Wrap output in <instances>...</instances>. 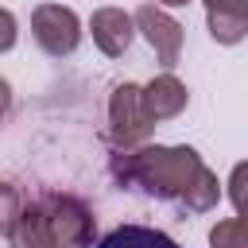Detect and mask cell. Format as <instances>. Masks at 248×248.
<instances>
[{
    "instance_id": "cell-1",
    "label": "cell",
    "mask_w": 248,
    "mask_h": 248,
    "mask_svg": "<svg viewBox=\"0 0 248 248\" xmlns=\"http://www.w3.org/2000/svg\"><path fill=\"white\" fill-rule=\"evenodd\" d=\"M202 167L205 163L194 147H163V143L132 147L112 159V174L124 186H136V190L163 198V202H182V194L202 174Z\"/></svg>"
},
{
    "instance_id": "cell-2",
    "label": "cell",
    "mask_w": 248,
    "mask_h": 248,
    "mask_svg": "<svg viewBox=\"0 0 248 248\" xmlns=\"http://www.w3.org/2000/svg\"><path fill=\"white\" fill-rule=\"evenodd\" d=\"M155 132V120L143 105V85L136 81H120L108 97V140L116 151H132L143 147V140Z\"/></svg>"
},
{
    "instance_id": "cell-3",
    "label": "cell",
    "mask_w": 248,
    "mask_h": 248,
    "mask_svg": "<svg viewBox=\"0 0 248 248\" xmlns=\"http://www.w3.org/2000/svg\"><path fill=\"white\" fill-rule=\"evenodd\" d=\"M4 236L12 248H58L43 198H27V205H19L16 186H4Z\"/></svg>"
},
{
    "instance_id": "cell-4",
    "label": "cell",
    "mask_w": 248,
    "mask_h": 248,
    "mask_svg": "<svg viewBox=\"0 0 248 248\" xmlns=\"http://www.w3.org/2000/svg\"><path fill=\"white\" fill-rule=\"evenodd\" d=\"M31 39L50 58H70L81 43V19L66 4H39L31 12Z\"/></svg>"
},
{
    "instance_id": "cell-5",
    "label": "cell",
    "mask_w": 248,
    "mask_h": 248,
    "mask_svg": "<svg viewBox=\"0 0 248 248\" xmlns=\"http://www.w3.org/2000/svg\"><path fill=\"white\" fill-rule=\"evenodd\" d=\"M43 205L50 213V229H54V244L58 248H93L97 217L81 198H74V194H43Z\"/></svg>"
},
{
    "instance_id": "cell-6",
    "label": "cell",
    "mask_w": 248,
    "mask_h": 248,
    "mask_svg": "<svg viewBox=\"0 0 248 248\" xmlns=\"http://www.w3.org/2000/svg\"><path fill=\"white\" fill-rule=\"evenodd\" d=\"M136 27L147 39V46L155 50L159 66L163 70H174L178 66V54H182V23L163 4H140L136 8Z\"/></svg>"
},
{
    "instance_id": "cell-7",
    "label": "cell",
    "mask_w": 248,
    "mask_h": 248,
    "mask_svg": "<svg viewBox=\"0 0 248 248\" xmlns=\"http://www.w3.org/2000/svg\"><path fill=\"white\" fill-rule=\"evenodd\" d=\"M89 31H93V43L101 46V54L120 58L132 46L140 27H136V16H128L124 8H97L89 16Z\"/></svg>"
},
{
    "instance_id": "cell-8",
    "label": "cell",
    "mask_w": 248,
    "mask_h": 248,
    "mask_svg": "<svg viewBox=\"0 0 248 248\" xmlns=\"http://www.w3.org/2000/svg\"><path fill=\"white\" fill-rule=\"evenodd\" d=\"M205 27L213 43L236 46L248 35V0H205Z\"/></svg>"
},
{
    "instance_id": "cell-9",
    "label": "cell",
    "mask_w": 248,
    "mask_h": 248,
    "mask_svg": "<svg viewBox=\"0 0 248 248\" xmlns=\"http://www.w3.org/2000/svg\"><path fill=\"white\" fill-rule=\"evenodd\" d=\"M186 101H190V93H186V85H182L170 70H163L159 78H151V81L143 85V105H147V112H151L155 124H159V120H174V116L186 108Z\"/></svg>"
},
{
    "instance_id": "cell-10",
    "label": "cell",
    "mask_w": 248,
    "mask_h": 248,
    "mask_svg": "<svg viewBox=\"0 0 248 248\" xmlns=\"http://www.w3.org/2000/svg\"><path fill=\"white\" fill-rule=\"evenodd\" d=\"M93 248H182V244L174 236H167L163 229H151V225H116Z\"/></svg>"
},
{
    "instance_id": "cell-11",
    "label": "cell",
    "mask_w": 248,
    "mask_h": 248,
    "mask_svg": "<svg viewBox=\"0 0 248 248\" xmlns=\"http://www.w3.org/2000/svg\"><path fill=\"white\" fill-rule=\"evenodd\" d=\"M217 198H221V182H217V174L209 170V167H202V174L190 182V190L182 194V209H190V213H209L213 205H217Z\"/></svg>"
},
{
    "instance_id": "cell-12",
    "label": "cell",
    "mask_w": 248,
    "mask_h": 248,
    "mask_svg": "<svg viewBox=\"0 0 248 248\" xmlns=\"http://www.w3.org/2000/svg\"><path fill=\"white\" fill-rule=\"evenodd\" d=\"M209 248H248V221L225 217L209 229Z\"/></svg>"
},
{
    "instance_id": "cell-13",
    "label": "cell",
    "mask_w": 248,
    "mask_h": 248,
    "mask_svg": "<svg viewBox=\"0 0 248 248\" xmlns=\"http://www.w3.org/2000/svg\"><path fill=\"white\" fill-rule=\"evenodd\" d=\"M225 186H229V202H232V205L248 202V159L232 167V174H229V182H225Z\"/></svg>"
},
{
    "instance_id": "cell-14",
    "label": "cell",
    "mask_w": 248,
    "mask_h": 248,
    "mask_svg": "<svg viewBox=\"0 0 248 248\" xmlns=\"http://www.w3.org/2000/svg\"><path fill=\"white\" fill-rule=\"evenodd\" d=\"M155 4H163V8H182V4H190V0H155Z\"/></svg>"
},
{
    "instance_id": "cell-15",
    "label": "cell",
    "mask_w": 248,
    "mask_h": 248,
    "mask_svg": "<svg viewBox=\"0 0 248 248\" xmlns=\"http://www.w3.org/2000/svg\"><path fill=\"white\" fill-rule=\"evenodd\" d=\"M236 217H244V221H248V202H240V205H236Z\"/></svg>"
}]
</instances>
